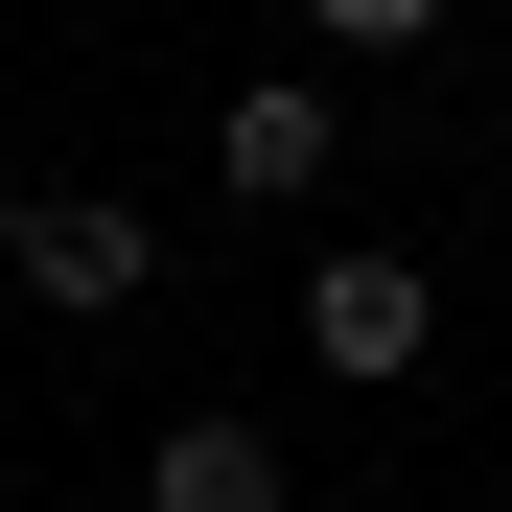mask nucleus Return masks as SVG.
I'll return each mask as SVG.
<instances>
[{
  "mask_svg": "<svg viewBox=\"0 0 512 512\" xmlns=\"http://www.w3.org/2000/svg\"><path fill=\"white\" fill-rule=\"evenodd\" d=\"M0 256H24V303H163V233H140L117 187H24Z\"/></svg>",
  "mask_w": 512,
  "mask_h": 512,
  "instance_id": "obj_1",
  "label": "nucleus"
},
{
  "mask_svg": "<svg viewBox=\"0 0 512 512\" xmlns=\"http://www.w3.org/2000/svg\"><path fill=\"white\" fill-rule=\"evenodd\" d=\"M303 350H326V373H419V350H443V280H419V256H373V233H326Z\"/></svg>",
  "mask_w": 512,
  "mask_h": 512,
  "instance_id": "obj_2",
  "label": "nucleus"
},
{
  "mask_svg": "<svg viewBox=\"0 0 512 512\" xmlns=\"http://www.w3.org/2000/svg\"><path fill=\"white\" fill-rule=\"evenodd\" d=\"M210 187H233V210H303V187H326V94H303V70L210 94Z\"/></svg>",
  "mask_w": 512,
  "mask_h": 512,
  "instance_id": "obj_3",
  "label": "nucleus"
},
{
  "mask_svg": "<svg viewBox=\"0 0 512 512\" xmlns=\"http://www.w3.org/2000/svg\"><path fill=\"white\" fill-rule=\"evenodd\" d=\"M140 512H280V443H256V419H163V443H140Z\"/></svg>",
  "mask_w": 512,
  "mask_h": 512,
  "instance_id": "obj_4",
  "label": "nucleus"
},
{
  "mask_svg": "<svg viewBox=\"0 0 512 512\" xmlns=\"http://www.w3.org/2000/svg\"><path fill=\"white\" fill-rule=\"evenodd\" d=\"M326 47H443V0H303Z\"/></svg>",
  "mask_w": 512,
  "mask_h": 512,
  "instance_id": "obj_5",
  "label": "nucleus"
}]
</instances>
